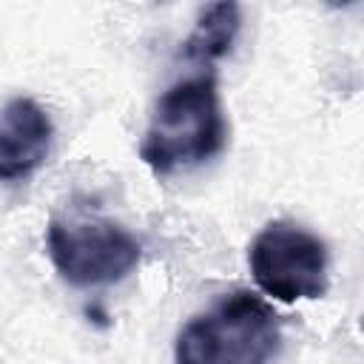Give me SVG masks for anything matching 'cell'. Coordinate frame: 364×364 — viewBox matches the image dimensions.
Instances as JSON below:
<instances>
[{"instance_id": "6", "label": "cell", "mask_w": 364, "mask_h": 364, "mask_svg": "<svg viewBox=\"0 0 364 364\" xmlns=\"http://www.w3.org/2000/svg\"><path fill=\"white\" fill-rule=\"evenodd\" d=\"M239 28H242V9L236 3H210L199 14L188 40L182 43V57L210 68V63H216L233 48Z\"/></svg>"}, {"instance_id": "2", "label": "cell", "mask_w": 364, "mask_h": 364, "mask_svg": "<svg viewBox=\"0 0 364 364\" xmlns=\"http://www.w3.org/2000/svg\"><path fill=\"white\" fill-rule=\"evenodd\" d=\"M279 347L282 324L273 307L250 290H236L179 330L173 364H273Z\"/></svg>"}, {"instance_id": "5", "label": "cell", "mask_w": 364, "mask_h": 364, "mask_svg": "<svg viewBox=\"0 0 364 364\" xmlns=\"http://www.w3.org/2000/svg\"><path fill=\"white\" fill-rule=\"evenodd\" d=\"M51 117L31 97H14L0 111V182H26L48 159Z\"/></svg>"}, {"instance_id": "3", "label": "cell", "mask_w": 364, "mask_h": 364, "mask_svg": "<svg viewBox=\"0 0 364 364\" xmlns=\"http://www.w3.org/2000/svg\"><path fill=\"white\" fill-rule=\"evenodd\" d=\"M46 245L57 273L74 287L117 284L142 259V245L134 233L85 210L54 216L46 230Z\"/></svg>"}, {"instance_id": "1", "label": "cell", "mask_w": 364, "mask_h": 364, "mask_svg": "<svg viewBox=\"0 0 364 364\" xmlns=\"http://www.w3.org/2000/svg\"><path fill=\"white\" fill-rule=\"evenodd\" d=\"M228 142V122L222 114L216 71H199L176 80L151 114L139 145V159L156 173L171 176L199 168L222 154Z\"/></svg>"}, {"instance_id": "4", "label": "cell", "mask_w": 364, "mask_h": 364, "mask_svg": "<svg viewBox=\"0 0 364 364\" xmlns=\"http://www.w3.org/2000/svg\"><path fill=\"white\" fill-rule=\"evenodd\" d=\"M253 282L276 301L321 299L327 293V245L296 222H270L247 253Z\"/></svg>"}]
</instances>
